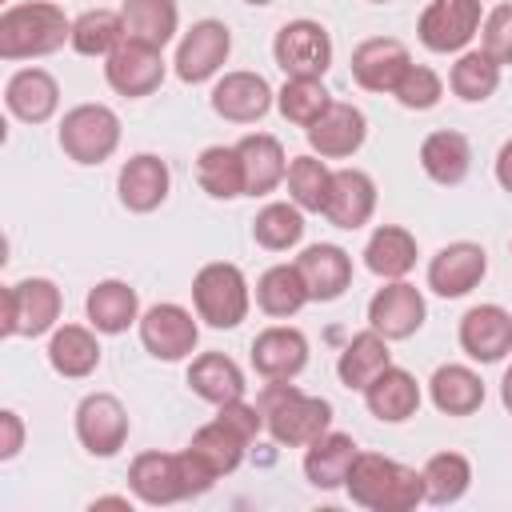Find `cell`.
I'll use <instances>...</instances> for the list:
<instances>
[{
	"label": "cell",
	"mask_w": 512,
	"mask_h": 512,
	"mask_svg": "<svg viewBox=\"0 0 512 512\" xmlns=\"http://www.w3.org/2000/svg\"><path fill=\"white\" fill-rule=\"evenodd\" d=\"M56 140L72 164H104L120 148V116L108 104H76L64 112Z\"/></svg>",
	"instance_id": "obj_5"
},
{
	"label": "cell",
	"mask_w": 512,
	"mask_h": 512,
	"mask_svg": "<svg viewBox=\"0 0 512 512\" xmlns=\"http://www.w3.org/2000/svg\"><path fill=\"white\" fill-rule=\"evenodd\" d=\"M24 448V420L16 408L0 412V460H16Z\"/></svg>",
	"instance_id": "obj_48"
},
{
	"label": "cell",
	"mask_w": 512,
	"mask_h": 512,
	"mask_svg": "<svg viewBox=\"0 0 512 512\" xmlns=\"http://www.w3.org/2000/svg\"><path fill=\"white\" fill-rule=\"evenodd\" d=\"M60 288L48 276H24L16 284L4 288V316H0V332L4 336H44L60 324Z\"/></svg>",
	"instance_id": "obj_6"
},
{
	"label": "cell",
	"mask_w": 512,
	"mask_h": 512,
	"mask_svg": "<svg viewBox=\"0 0 512 512\" xmlns=\"http://www.w3.org/2000/svg\"><path fill=\"white\" fill-rule=\"evenodd\" d=\"M332 104V92L324 88V80H312V76H288L284 88L276 92V108L288 124L296 128H308L324 116V108Z\"/></svg>",
	"instance_id": "obj_43"
},
{
	"label": "cell",
	"mask_w": 512,
	"mask_h": 512,
	"mask_svg": "<svg viewBox=\"0 0 512 512\" xmlns=\"http://www.w3.org/2000/svg\"><path fill=\"white\" fill-rule=\"evenodd\" d=\"M244 4H256V8H264V4H272V0H244Z\"/></svg>",
	"instance_id": "obj_52"
},
{
	"label": "cell",
	"mask_w": 512,
	"mask_h": 512,
	"mask_svg": "<svg viewBox=\"0 0 512 512\" xmlns=\"http://www.w3.org/2000/svg\"><path fill=\"white\" fill-rule=\"evenodd\" d=\"M496 184L504 192H512V140H504L500 152H496Z\"/></svg>",
	"instance_id": "obj_49"
},
{
	"label": "cell",
	"mask_w": 512,
	"mask_h": 512,
	"mask_svg": "<svg viewBox=\"0 0 512 512\" xmlns=\"http://www.w3.org/2000/svg\"><path fill=\"white\" fill-rule=\"evenodd\" d=\"M500 64L484 52V48H464L460 56H456V64H452V72H448V88L460 96V100H468V104H484L496 88H500Z\"/></svg>",
	"instance_id": "obj_38"
},
{
	"label": "cell",
	"mask_w": 512,
	"mask_h": 512,
	"mask_svg": "<svg viewBox=\"0 0 512 512\" xmlns=\"http://www.w3.org/2000/svg\"><path fill=\"white\" fill-rule=\"evenodd\" d=\"M460 348L476 364H496L512 352V312L504 304H476L460 316Z\"/></svg>",
	"instance_id": "obj_18"
},
{
	"label": "cell",
	"mask_w": 512,
	"mask_h": 512,
	"mask_svg": "<svg viewBox=\"0 0 512 512\" xmlns=\"http://www.w3.org/2000/svg\"><path fill=\"white\" fill-rule=\"evenodd\" d=\"M408 64H412L408 48L392 36H372V40H360L352 48V80L364 92H396Z\"/></svg>",
	"instance_id": "obj_22"
},
{
	"label": "cell",
	"mask_w": 512,
	"mask_h": 512,
	"mask_svg": "<svg viewBox=\"0 0 512 512\" xmlns=\"http://www.w3.org/2000/svg\"><path fill=\"white\" fill-rule=\"evenodd\" d=\"M480 48H484L500 68L512 64V4H496L492 12H484Z\"/></svg>",
	"instance_id": "obj_46"
},
{
	"label": "cell",
	"mask_w": 512,
	"mask_h": 512,
	"mask_svg": "<svg viewBox=\"0 0 512 512\" xmlns=\"http://www.w3.org/2000/svg\"><path fill=\"white\" fill-rule=\"evenodd\" d=\"M4 108L24 124H44L60 108V84L44 68H16L4 84Z\"/></svg>",
	"instance_id": "obj_24"
},
{
	"label": "cell",
	"mask_w": 512,
	"mask_h": 512,
	"mask_svg": "<svg viewBox=\"0 0 512 512\" xmlns=\"http://www.w3.org/2000/svg\"><path fill=\"white\" fill-rule=\"evenodd\" d=\"M164 48H152V44H140V40H120L112 48V56H104V80L116 96H128V100H140V96H152L160 84H164Z\"/></svg>",
	"instance_id": "obj_10"
},
{
	"label": "cell",
	"mask_w": 512,
	"mask_h": 512,
	"mask_svg": "<svg viewBox=\"0 0 512 512\" xmlns=\"http://www.w3.org/2000/svg\"><path fill=\"white\" fill-rule=\"evenodd\" d=\"M368 4H388V0H368Z\"/></svg>",
	"instance_id": "obj_53"
},
{
	"label": "cell",
	"mask_w": 512,
	"mask_h": 512,
	"mask_svg": "<svg viewBox=\"0 0 512 512\" xmlns=\"http://www.w3.org/2000/svg\"><path fill=\"white\" fill-rule=\"evenodd\" d=\"M48 364L64 380H84L100 368V340L92 324H56L48 336Z\"/></svg>",
	"instance_id": "obj_29"
},
{
	"label": "cell",
	"mask_w": 512,
	"mask_h": 512,
	"mask_svg": "<svg viewBox=\"0 0 512 512\" xmlns=\"http://www.w3.org/2000/svg\"><path fill=\"white\" fill-rule=\"evenodd\" d=\"M128 488L148 508H164V504H176V500L192 496L180 452H140V456H132Z\"/></svg>",
	"instance_id": "obj_14"
},
{
	"label": "cell",
	"mask_w": 512,
	"mask_h": 512,
	"mask_svg": "<svg viewBox=\"0 0 512 512\" xmlns=\"http://www.w3.org/2000/svg\"><path fill=\"white\" fill-rule=\"evenodd\" d=\"M192 304L208 328H236L252 308V288L240 264L212 260L192 276Z\"/></svg>",
	"instance_id": "obj_4"
},
{
	"label": "cell",
	"mask_w": 512,
	"mask_h": 512,
	"mask_svg": "<svg viewBox=\"0 0 512 512\" xmlns=\"http://www.w3.org/2000/svg\"><path fill=\"white\" fill-rule=\"evenodd\" d=\"M356 452H360V448H356V440H352L348 432H332V428H328L324 436H316V440L304 448V476H308V484H312V488H324V492L344 488Z\"/></svg>",
	"instance_id": "obj_30"
},
{
	"label": "cell",
	"mask_w": 512,
	"mask_h": 512,
	"mask_svg": "<svg viewBox=\"0 0 512 512\" xmlns=\"http://www.w3.org/2000/svg\"><path fill=\"white\" fill-rule=\"evenodd\" d=\"M216 420H224L232 432H240L248 444L260 436V428H264V412H260V404H248L244 396L240 400H228V404H220L216 408Z\"/></svg>",
	"instance_id": "obj_47"
},
{
	"label": "cell",
	"mask_w": 512,
	"mask_h": 512,
	"mask_svg": "<svg viewBox=\"0 0 512 512\" xmlns=\"http://www.w3.org/2000/svg\"><path fill=\"white\" fill-rule=\"evenodd\" d=\"M480 24H484L480 0H428V8L416 20V36L428 52L460 56L480 36Z\"/></svg>",
	"instance_id": "obj_7"
},
{
	"label": "cell",
	"mask_w": 512,
	"mask_h": 512,
	"mask_svg": "<svg viewBox=\"0 0 512 512\" xmlns=\"http://www.w3.org/2000/svg\"><path fill=\"white\" fill-rule=\"evenodd\" d=\"M272 56L280 64L284 76H312L324 80V72L332 68V36L320 20H288L280 24L276 40H272Z\"/></svg>",
	"instance_id": "obj_9"
},
{
	"label": "cell",
	"mask_w": 512,
	"mask_h": 512,
	"mask_svg": "<svg viewBox=\"0 0 512 512\" xmlns=\"http://www.w3.org/2000/svg\"><path fill=\"white\" fill-rule=\"evenodd\" d=\"M488 272V252L476 240H452L428 260V288L444 300L468 296Z\"/></svg>",
	"instance_id": "obj_17"
},
{
	"label": "cell",
	"mask_w": 512,
	"mask_h": 512,
	"mask_svg": "<svg viewBox=\"0 0 512 512\" xmlns=\"http://www.w3.org/2000/svg\"><path fill=\"white\" fill-rule=\"evenodd\" d=\"M188 448H192V452H196V456H200L216 476H228V472H236V468H240L248 440H244L240 432H232L224 420H208L204 428H196V432H192Z\"/></svg>",
	"instance_id": "obj_41"
},
{
	"label": "cell",
	"mask_w": 512,
	"mask_h": 512,
	"mask_svg": "<svg viewBox=\"0 0 512 512\" xmlns=\"http://www.w3.org/2000/svg\"><path fill=\"white\" fill-rule=\"evenodd\" d=\"M428 304L424 292L408 280H384V288L372 292L368 300V328H376L384 340H408L424 328Z\"/></svg>",
	"instance_id": "obj_13"
},
{
	"label": "cell",
	"mask_w": 512,
	"mask_h": 512,
	"mask_svg": "<svg viewBox=\"0 0 512 512\" xmlns=\"http://www.w3.org/2000/svg\"><path fill=\"white\" fill-rule=\"evenodd\" d=\"M420 384H416V376L408 372V368H396V364H388L384 372H376L372 376V384L364 388V404H368V412L376 416V420H384V424H404V420H412L416 412H420Z\"/></svg>",
	"instance_id": "obj_27"
},
{
	"label": "cell",
	"mask_w": 512,
	"mask_h": 512,
	"mask_svg": "<svg viewBox=\"0 0 512 512\" xmlns=\"http://www.w3.org/2000/svg\"><path fill=\"white\" fill-rule=\"evenodd\" d=\"M420 168L432 184L440 188H456L468 180L472 172V144L464 132L456 128H436L420 140Z\"/></svg>",
	"instance_id": "obj_25"
},
{
	"label": "cell",
	"mask_w": 512,
	"mask_h": 512,
	"mask_svg": "<svg viewBox=\"0 0 512 512\" xmlns=\"http://www.w3.org/2000/svg\"><path fill=\"white\" fill-rule=\"evenodd\" d=\"M388 344H392V340H384L376 328L356 332V336L344 344L340 360H336V376H340V384L352 388V392H364V388L372 384V376L384 372V368L392 364Z\"/></svg>",
	"instance_id": "obj_34"
},
{
	"label": "cell",
	"mask_w": 512,
	"mask_h": 512,
	"mask_svg": "<svg viewBox=\"0 0 512 512\" xmlns=\"http://www.w3.org/2000/svg\"><path fill=\"white\" fill-rule=\"evenodd\" d=\"M372 212H376V180L364 168H332V188L320 216L332 228L356 232L372 220Z\"/></svg>",
	"instance_id": "obj_20"
},
{
	"label": "cell",
	"mask_w": 512,
	"mask_h": 512,
	"mask_svg": "<svg viewBox=\"0 0 512 512\" xmlns=\"http://www.w3.org/2000/svg\"><path fill=\"white\" fill-rule=\"evenodd\" d=\"M168 188H172V172L156 152H136L116 172V196L136 216L156 212L168 200Z\"/></svg>",
	"instance_id": "obj_19"
},
{
	"label": "cell",
	"mask_w": 512,
	"mask_h": 512,
	"mask_svg": "<svg viewBox=\"0 0 512 512\" xmlns=\"http://www.w3.org/2000/svg\"><path fill=\"white\" fill-rule=\"evenodd\" d=\"M196 180L212 200H236L244 196V164L236 144H208L196 156Z\"/></svg>",
	"instance_id": "obj_37"
},
{
	"label": "cell",
	"mask_w": 512,
	"mask_h": 512,
	"mask_svg": "<svg viewBox=\"0 0 512 512\" xmlns=\"http://www.w3.org/2000/svg\"><path fill=\"white\" fill-rule=\"evenodd\" d=\"M124 40V20L112 8H88L72 20V48L80 56H112V48Z\"/></svg>",
	"instance_id": "obj_44"
},
{
	"label": "cell",
	"mask_w": 512,
	"mask_h": 512,
	"mask_svg": "<svg viewBox=\"0 0 512 512\" xmlns=\"http://www.w3.org/2000/svg\"><path fill=\"white\" fill-rule=\"evenodd\" d=\"M64 40H72V20L52 0H24L0 12V60L52 56Z\"/></svg>",
	"instance_id": "obj_3"
},
{
	"label": "cell",
	"mask_w": 512,
	"mask_h": 512,
	"mask_svg": "<svg viewBox=\"0 0 512 512\" xmlns=\"http://www.w3.org/2000/svg\"><path fill=\"white\" fill-rule=\"evenodd\" d=\"M84 312H88V324L96 332L120 336L132 324H140V296H136V288L128 280H100V284L88 288Z\"/></svg>",
	"instance_id": "obj_28"
},
{
	"label": "cell",
	"mask_w": 512,
	"mask_h": 512,
	"mask_svg": "<svg viewBox=\"0 0 512 512\" xmlns=\"http://www.w3.org/2000/svg\"><path fill=\"white\" fill-rule=\"evenodd\" d=\"M308 300V288H304V276L296 264H272L260 280H256V308L272 320H288L296 316Z\"/></svg>",
	"instance_id": "obj_36"
},
{
	"label": "cell",
	"mask_w": 512,
	"mask_h": 512,
	"mask_svg": "<svg viewBox=\"0 0 512 512\" xmlns=\"http://www.w3.org/2000/svg\"><path fill=\"white\" fill-rule=\"evenodd\" d=\"M120 20H124V36L164 48L176 36L180 24V8L176 0H124L120 4Z\"/></svg>",
	"instance_id": "obj_35"
},
{
	"label": "cell",
	"mask_w": 512,
	"mask_h": 512,
	"mask_svg": "<svg viewBox=\"0 0 512 512\" xmlns=\"http://www.w3.org/2000/svg\"><path fill=\"white\" fill-rule=\"evenodd\" d=\"M252 368L264 380H296L308 368V336L292 324H268L252 340Z\"/></svg>",
	"instance_id": "obj_21"
},
{
	"label": "cell",
	"mask_w": 512,
	"mask_h": 512,
	"mask_svg": "<svg viewBox=\"0 0 512 512\" xmlns=\"http://www.w3.org/2000/svg\"><path fill=\"white\" fill-rule=\"evenodd\" d=\"M92 508H132L124 496H100V500H92Z\"/></svg>",
	"instance_id": "obj_51"
},
{
	"label": "cell",
	"mask_w": 512,
	"mask_h": 512,
	"mask_svg": "<svg viewBox=\"0 0 512 512\" xmlns=\"http://www.w3.org/2000/svg\"><path fill=\"white\" fill-rule=\"evenodd\" d=\"M128 408L112 392H88L76 404V440L84 444L88 456H116L128 440Z\"/></svg>",
	"instance_id": "obj_12"
},
{
	"label": "cell",
	"mask_w": 512,
	"mask_h": 512,
	"mask_svg": "<svg viewBox=\"0 0 512 512\" xmlns=\"http://www.w3.org/2000/svg\"><path fill=\"white\" fill-rule=\"evenodd\" d=\"M264 412V428L284 448H308L316 436L332 428V404L324 396L300 392L292 380H264L256 396Z\"/></svg>",
	"instance_id": "obj_2"
},
{
	"label": "cell",
	"mask_w": 512,
	"mask_h": 512,
	"mask_svg": "<svg viewBox=\"0 0 512 512\" xmlns=\"http://www.w3.org/2000/svg\"><path fill=\"white\" fill-rule=\"evenodd\" d=\"M424 472V500L428 504H456L472 484V464L464 452H436L428 456Z\"/></svg>",
	"instance_id": "obj_42"
},
{
	"label": "cell",
	"mask_w": 512,
	"mask_h": 512,
	"mask_svg": "<svg viewBox=\"0 0 512 512\" xmlns=\"http://www.w3.org/2000/svg\"><path fill=\"white\" fill-rule=\"evenodd\" d=\"M392 96H396L400 108H408V112H428V108L440 104L444 80H440V72L428 68V64H408V72L400 76V84H396Z\"/></svg>",
	"instance_id": "obj_45"
},
{
	"label": "cell",
	"mask_w": 512,
	"mask_h": 512,
	"mask_svg": "<svg viewBox=\"0 0 512 512\" xmlns=\"http://www.w3.org/2000/svg\"><path fill=\"white\" fill-rule=\"evenodd\" d=\"M416 236L400 224H380L364 244V268L380 280H404L416 268Z\"/></svg>",
	"instance_id": "obj_31"
},
{
	"label": "cell",
	"mask_w": 512,
	"mask_h": 512,
	"mask_svg": "<svg viewBox=\"0 0 512 512\" xmlns=\"http://www.w3.org/2000/svg\"><path fill=\"white\" fill-rule=\"evenodd\" d=\"M304 136H308V148L316 156H324V160H348L368 140V116L356 104H348V100H332L324 108V116L304 128Z\"/></svg>",
	"instance_id": "obj_16"
},
{
	"label": "cell",
	"mask_w": 512,
	"mask_h": 512,
	"mask_svg": "<svg viewBox=\"0 0 512 512\" xmlns=\"http://www.w3.org/2000/svg\"><path fill=\"white\" fill-rule=\"evenodd\" d=\"M428 400L444 416H472L484 404V380L468 364H440L428 380Z\"/></svg>",
	"instance_id": "obj_33"
},
{
	"label": "cell",
	"mask_w": 512,
	"mask_h": 512,
	"mask_svg": "<svg viewBox=\"0 0 512 512\" xmlns=\"http://www.w3.org/2000/svg\"><path fill=\"white\" fill-rule=\"evenodd\" d=\"M292 264L300 268L308 300L316 304H332L352 288V256L340 244H308Z\"/></svg>",
	"instance_id": "obj_23"
},
{
	"label": "cell",
	"mask_w": 512,
	"mask_h": 512,
	"mask_svg": "<svg viewBox=\"0 0 512 512\" xmlns=\"http://www.w3.org/2000/svg\"><path fill=\"white\" fill-rule=\"evenodd\" d=\"M228 52H232V32L224 20H196L180 44H176V76L184 84H204L212 76H220V68L228 64Z\"/></svg>",
	"instance_id": "obj_11"
},
{
	"label": "cell",
	"mask_w": 512,
	"mask_h": 512,
	"mask_svg": "<svg viewBox=\"0 0 512 512\" xmlns=\"http://www.w3.org/2000/svg\"><path fill=\"white\" fill-rule=\"evenodd\" d=\"M500 404L512 412V364L504 368V376H500Z\"/></svg>",
	"instance_id": "obj_50"
},
{
	"label": "cell",
	"mask_w": 512,
	"mask_h": 512,
	"mask_svg": "<svg viewBox=\"0 0 512 512\" xmlns=\"http://www.w3.org/2000/svg\"><path fill=\"white\" fill-rule=\"evenodd\" d=\"M200 316H192L184 304H152L148 312H140V344L148 356L164 360V364H176V360H188L200 344Z\"/></svg>",
	"instance_id": "obj_8"
},
{
	"label": "cell",
	"mask_w": 512,
	"mask_h": 512,
	"mask_svg": "<svg viewBox=\"0 0 512 512\" xmlns=\"http://www.w3.org/2000/svg\"><path fill=\"white\" fill-rule=\"evenodd\" d=\"M208 100H212V112L220 120H228V124H256L276 104V92H272V84L260 72L236 68V72H224L212 84V96Z\"/></svg>",
	"instance_id": "obj_15"
},
{
	"label": "cell",
	"mask_w": 512,
	"mask_h": 512,
	"mask_svg": "<svg viewBox=\"0 0 512 512\" xmlns=\"http://www.w3.org/2000/svg\"><path fill=\"white\" fill-rule=\"evenodd\" d=\"M344 492L368 512H412L416 504H424V472L384 452H356Z\"/></svg>",
	"instance_id": "obj_1"
},
{
	"label": "cell",
	"mask_w": 512,
	"mask_h": 512,
	"mask_svg": "<svg viewBox=\"0 0 512 512\" xmlns=\"http://www.w3.org/2000/svg\"><path fill=\"white\" fill-rule=\"evenodd\" d=\"M288 200L304 212H324L328 204V188H332V168L324 164V156L308 152V156H292L288 160Z\"/></svg>",
	"instance_id": "obj_40"
},
{
	"label": "cell",
	"mask_w": 512,
	"mask_h": 512,
	"mask_svg": "<svg viewBox=\"0 0 512 512\" xmlns=\"http://www.w3.org/2000/svg\"><path fill=\"white\" fill-rule=\"evenodd\" d=\"M188 388L200 400L216 404V408L228 404V400H240L248 392L240 364L232 356H224V352H200V356H192V364H188Z\"/></svg>",
	"instance_id": "obj_32"
},
{
	"label": "cell",
	"mask_w": 512,
	"mask_h": 512,
	"mask_svg": "<svg viewBox=\"0 0 512 512\" xmlns=\"http://www.w3.org/2000/svg\"><path fill=\"white\" fill-rule=\"evenodd\" d=\"M240 164H244V196H268L284 184L288 176V156L284 144L272 132H248L236 144Z\"/></svg>",
	"instance_id": "obj_26"
},
{
	"label": "cell",
	"mask_w": 512,
	"mask_h": 512,
	"mask_svg": "<svg viewBox=\"0 0 512 512\" xmlns=\"http://www.w3.org/2000/svg\"><path fill=\"white\" fill-rule=\"evenodd\" d=\"M252 240L268 252H288L304 240V208L292 200H268L252 220Z\"/></svg>",
	"instance_id": "obj_39"
}]
</instances>
